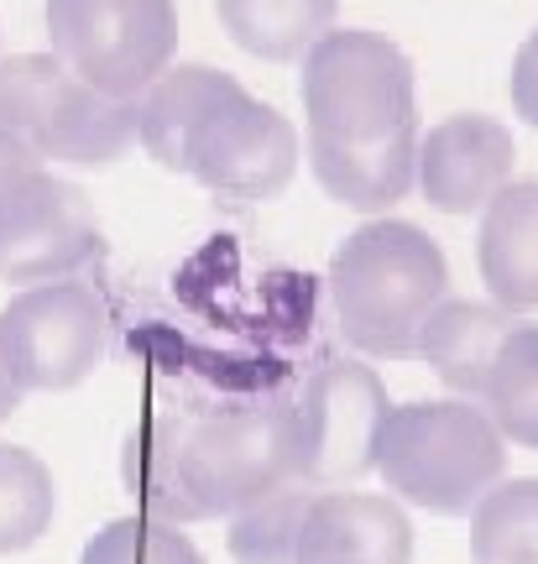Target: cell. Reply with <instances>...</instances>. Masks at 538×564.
Wrapping results in <instances>:
<instances>
[{
  "mask_svg": "<svg viewBox=\"0 0 538 564\" xmlns=\"http://www.w3.org/2000/svg\"><path fill=\"white\" fill-rule=\"evenodd\" d=\"M303 152L320 188L356 215H387L419 188V74L387 32L335 26L299 63Z\"/></svg>",
  "mask_w": 538,
  "mask_h": 564,
  "instance_id": "1",
  "label": "cell"
},
{
  "mask_svg": "<svg viewBox=\"0 0 538 564\" xmlns=\"http://www.w3.org/2000/svg\"><path fill=\"white\" fill-rule=\"evenodd\" d=\"M450 299V262L413 220L372 215L330 257V303L351 350L377 361H413L419 329Z\"/></svg>",
  "mask_w": 538,
  "mask_h": 564,
  "instance_id": "2",
  "label": "cell"
},
{
  "mask_svg": "<svg viewBox=\"0 0 538 564\" xmlns=\"http://www.w3.org/2000/svg\"><path fill=\"white\" fill-rule=\"evenodd\" d=\"M387 497L434 518H471V507L507 476V440L471 398L392 403L377 440Z\"/></svg>",
  "mask_w": 538,
  "mask_h": 564,
  "instance_id": "3",
  "label": "cell"
},
{
  "mask_svg": "<svg viewBox=\"0 0 538 564\" xmlns=\"http://www.w3.org/2000/svg\"><path fill=\"white\" fill-rule=\"evenodd\" d=\"M47 53L89 89L137 100L179 58L173 0H47Z\"/></svg>",
  "mask_w": 538,
  "mask_h": 564,
  "instance_id": "4",
  "label": "cell"
},
{
  "mask_svg": "<svg viewBox=\"0 0 538 564\" xmlns=\"http://www.w3.org/2000/svg\"><path fill=\"white\" fill-rule=\"evenodd\" d=\"M110 356L105 299L79 278L21 288L0 308V366L21 392H74Z\"/></svg>",
  "mask_w": 538,
  "mask_h": 564,
  "instance_id": "5",
  "label": "cell"
},
{
  "mask_svg": "<svg viewBox=\"0 0 538 564\" xmlns=\"http://www.w3.org/2000/svg\"><path fill=\"white\" fill-rule=\"evenodd\" d=\"M183 476L204 518H236L261 497L299 481L293 449V403L236 408L189 429Z\"/></svg>",
  "mask_w": 538,
  "mask_h": 564,
  "instance_id": "6",
  "label": "cell"
},
{
  "mask_svg": "<svg viewBox=\"0 0 538 564\" xmlns=\"http://www.w3.org/2000/svg\"><path fill=\"white\" fill-rule=\"evenodd\" d=\"M392 413L387 382L361 361H324L293 403V449L303 486H345L377 470L381 423Z\"/></svg>",
  "mask_w": 538,
  "mask_h": 564,
  "instance_id": "7",
  "label": "cell"
},
{
  "mask_svg": "<svg viewBox=\"0 0 538 564\" xmlns=\"http://www.w3.org/2000/svg\"><path fill=\"white\" fill-rule=\"evenodd\" d=\"M100 257V220L79 183L37 167L0 194V278L37 282L79 278V267Z\"/></svg>",
  "mask_w": 538,
  "mask_h": 564,
  "instance_id": "8",
  "label": "cell"
},
{
  "mask_svg": "<svg viewBox=\"0 0 538 564\" xmlns=\"http://www.w3.org/2000/svg\"><path fill=\"white\" fill-rule=\"evenodd\" d=\"M303 162V137L299 126L267 100L240 89L236 100H225L204 121L194 158H189V178L204 183L209 194L240 204L278 199L288 183L299 178Z\"/></svg>",
  "mask_w": 538,
  "mask_h": 564,
  "instance_id": "9",
  "label": "cell"
},
{
  "mask_svg": "<svg viewBox=\"0 0 538 564\" xmlns=\"http://www.w3.org/2000/svg\"><path fill=\"white\" fill-rule=\"evenodd\" d=\"M518 141L497 116L460 110L419 137V199L439 215H481L513 183Z\"/></svg>",
  "mask_w": 538,
  "mask_h": 564,
  "instance_id": "10",
  "label": "cell"
},
{
  "mask_svg": "<svg viewBox=\"0 0 538 564\" xmlns=\"http://www.w3.org/2000/svg\"><path fill=\"white\" fill-rule=\"evenodd\" d=\"M299 564H413V518L398 497L320 491L303 518Z\"/></svg>",
  "mask_w": 538,
  "mask_h": 564,
  "instance_id": "11",
  "label": "cell"
},
{
  "mask_svg": "<svg viewBox=\"0 0 538 564\" xmlns=\"http://www.w3.org/2000/svg\"><path fill=\"white\" fill-rule=\"evenodd\" d=\"M32 147L42 162H74V167H110L131 147H141V110L137 100H120L105 89H89L84 79L63 74L53 89V105L32 131Z\"/></svg>",
  "mask_w": 538,
  "mask_h": 564,
  "instance_id": "12",
  "label": "cell"
},
{
  "mask_svg": "<svg viewBox=\"0 0 538 564\" xmlns=\"http://www.w3.org/2000/svg\"><path fill=\"white\" fill-rule=\"evenodd\" d=\"M246 84L225 68L209 63H173L162 79H152L137 95L141 110V152L168 167V173H189L194 141H200L204 121L215 116L225 100H236Z\"/></svg>",
  "mask_w": 538,
  "mask_h": 564,
  "instance_id": "13",
  "label": "cell"
},
{
  "mask_svg": "<svg viewBox=\"0 0 538 564\" xmlns=\"http://www.w3.org/2000/svg\"><path fill=\"white\" fill-rule=\"evenodd\" d=\"M476 267L492 303L507 314L538 308V183L513 178L481 209Z\"/></svg>",
  "mask_w": 538,
  "mask_h": 564,
  "instance_id": "14",
  "label": "cell"
},
{
  "mask_svg": "<svg viewBox=\"0 0 538 564\" xmlns=\"http://www.w3.org/2000/svg\"><path fill=\"white\" fill-rule=\"evenodd\" d=\"M513 329V314L502 303H476V299H444L423 319L419 329V350L413 361L434 366V377L455 398H471L481 403L486 392V371L497 361V345L507 340Z\"/></svg>",
  "mask_w": 538,
  "mask_h": 564,
  "instance_id": "15",
  "label": "cell"
},
{
  "mask_svg": "<svg viewBox=\"0 0 538 564\" xmlns=\"http://www.w3.org/2000/svg\"><path fill=\"white\" fill-rule=\"evenodd\" d=\"M189 429L194 423H173V419H141L126 444H120V481L137 497V507L147 518H162V523H204L200 502L189 491V476H183V444H189Z\"/></svg>",
  "mask_w": 538,
  "mask_h": 564,
  "instance_id": "16",
  "label": "cell"
},
{
  "mask_svg": "<svg viewBox=\"0 0 538 564\" xmlns=\"http://www.w3.org/2000/svg\"><path fill=\"white\" fill-rule=\"evenodd\" d=\"M219 32L261 63H303V53L335 32L340 0H215Z\"/></svg>",
  "mask_w": 538,
  "mask_h": 564,
  "instance_id": "17",
  "label": "cell"
},
{
  "mask_svg": "<svg viewBox=\"0 0 538 564\" xmlns=\"http://www.w3.org/2000/svg\"><path fill=\"white\" fill-rule=\"evenodd\" d=\"M481 408L492 413L502 440L518 449H538V324H513L486 371Z\"/></svg>",
  "mask_w": 538,
  "mask_h": 564,
  "instance_id": "18",
  "label": "cell"
},
{
  "mask_svg": "<svg viewBox=\"0 0 538 564\" xmlns=\"http://www.w3.org/2000/svg\"><path fill=\"white\" fill-rule=\"evenodd\" d=\"M471 560L538 564V476H502L471 507Z\"/></svg>",
  "mask_w": 538,
  "mask_h": 564,
  "instance_id": "19",
  "label": "cell"
},
{
  "mask_svg": "<svg viewBox=\"0 0 538 564\" xmlns=\"http://www.w3.org/2000/svg\"><path fill=\"white\" fill-rule=\"evenodd\" d=\"M53 518H58L53 470L26 444L0 440V560L42 544Z\"/></svg>",
  "mask_w": 538,
  "mask_h": 564,
  "instance_id": "20",
  "label": "cell"
},
{
  "mask_svg": "<svg viewBox=\"0 0 538 564\" xmlns=\"http://www.w3.org/2000/svg\"><path fill=\"white\" fill-rule=\"evenodd\" d=\"M314 486H282L272 497H261L257 507H246L236 518H225V549L236 564H299V539L303 518L314 507Z\"/></svg>",
  "mask_w": 538,
  "mask_h": 564,
  "instance_id": "21",
  "label": "cell"
},
{
  "mask_svg": "<svg viewBox=\"0 0 538 564\" xmlns=\"http://www.w3.org/2000/svg\"><path fill=\"white\" fill-rule=\"evenodd\" d=\"M79 564H204V554L179 523L131 512V518H110L79 549Z\"/></svg>",
  "mask_w": 538,
  "mask_h": 564,
  "instance_id": "22",
  "label": "cell"
},
{
  "mask_svg": "<svg viewBox=\"0 0 538 564\" xmlns=\"http://www.w3.org/2000/svg\"><path fill=\"white\" fill-rule=\"evenodd\" d=\"M63 68L53 53H17L0 58V131L32 137L53 105V89L63 84Z\"/></svg>",
  "mask_w": 538,
  "mask_h": 564,
  "instance_id": "23",
  "label": "cell"
},
{
  "mask_svg": "<svg viewBox=\"0 0 538 564\" xmlns=\"http://www.w3.org/2000/svg\"><path fill=\"white\" fill-rule=\"evenodd\" d=\"M507 89H513V110L538 131V26L523 37V47L513 53V74H507Z\"/></svg>",
  "mask_w": 538,
  "mask_h": 564,
  "instance_id": "24",
  "label": "cell"
},
{
  "mask_svg": "<svg viewBox=\"0 0 538 564\" xmlns=\"http://www.w3.org/2000/svg\"><path fill=\"white\" fill-rule=\"evenodd\" d=\"M37 167H47V162H42V152L32 147V137L0 131V194H6L11 183H21L26 173H37Z\"/></svg>",
  "mask_w": 538,
  "mask_h": 564,
  "instance_id": "25",
  "label": "cell"
},
{
  "mask_svg": "<svg viewBox=\"0 0 538 564\" xmlns=\"http://www.w3.org/2000/svg\"><path fill=\"white\" fill-rule=\"evenodd\" d=\"M21 398H26V392H21V387L11 382V371L0 366V423H6V419H11V413H17V408H21Z\"/></svg>",
  "mask_w": 538,
  "mask_h": 564,
  "instance_id": "26",
  "label": "cell"
}]
</instances>
